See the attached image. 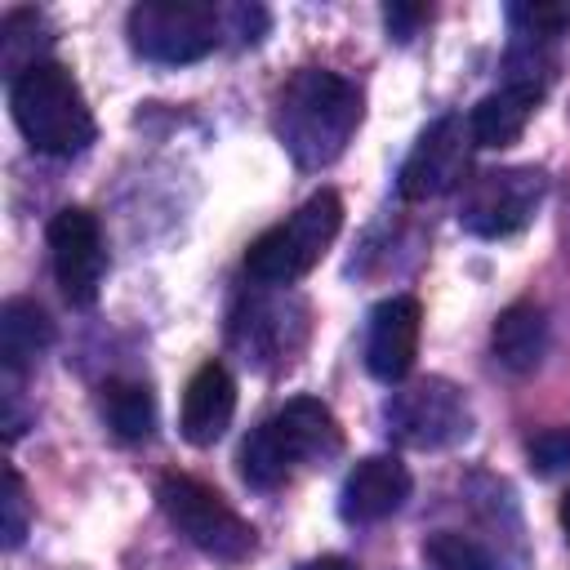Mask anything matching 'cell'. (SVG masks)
<instances>
[{"mask_svg": "<svg viewBox=\"0 0 570 570\" xmlns=\"http://www.w3.org/2000/svg\"><path fill=\"white\" fill-rule=\"evenodd\" d=\"M236 414V383L218 361H205L183 392V410H178V428L191 445H214L227 423Z\"/></svg>", "mask_w": 570, "mask_h": 570, "instance_id": "obj_13", "label": "cell"}, {"mask_svg": "<svg viewBox=\"0 0 570 570\" xmlns=\"http://www.w3.org/2000/svg\"><path fill=\"white\" fill-rule=\"evenodd\" d=\"M338 227H343V200L334 191H316L285 223L267 227L245 249V272L263 285H294L325 258Z\"/></svg>", "mask_w": 570, "mask_h": 570, "instance_id": "obj_5", "label": "cell"}, {"mask_svg": "<svg viewBox=\"0 0 570 570\" xmlns=\"http://www.w3.org/2000/svg\"><path fill=\"white\" fill-rule=\"evenodd\" d=\"M508 22H512V36H525V40H552L570 27V9L566 4H512L508 9Z\"/></svg>", "mask_w": 570, "mask_h": 570, "instance_id": "obj_19", "label": "cell"}, {"mask_svg": "<svg viewBox=\"0 0 570 570\" xmlns=\"http://www.w3.org/2000/svg\"><path fill=\"white\" fill-rule=\"evenodd\" d=\"M387 432L405 445L419 450H441L454 445L472 432V410L468 396L450 379H419L387 401Z\"/></svg>", "mask_w": 570, "mask_h": 570, "instance_id": "obj_8", "label": "cell"}, {"mask_svg": "<svg viewBox=\"0 0 570 570\" xmlns=\"http://www.w3.org/2000/svg\"><path fill=\"white\" fill-rule=\"evenodd\" d=\"M561 525H566V534H570V494L561 499Z\"/></svg>", "mask_w": 570, "mask_h": 570, "instance_id": "obj_24", "label": "cell"}, {"mask_svg": "<svg viewBox=\"0 0 570 570\" xmlns=\"http://www.w3.org/2000/svg\"><path fill=\"white\" fill-rule=\"evenodd\" d=\"M272 125H276V138L285 142V151L294 156V165L321 169V165L338 160L343 147L352 142V134L361 125V94L338 71L303 67L276 94Z\"/></svg>", "mask_w": 570, "mask_h": 570, "instance_id": "obj_1", "label": "cell"}, {"mask_svg": "<svg viewBox=\"0 0 570 570\" xmlns=\"http://www.w3.org/2000/svg\"><path fill=\"white\" fill-rule=\"evenodd\" d=\"M53 338V325L45 316V307H36L31 298H9L0 307V361L4 374L18 379Z\"/></svg>", "mask_w": 570, "mask_h": 570, "instance_id": "obj_15", "label": "cell"}, {"mask_svg": "<svg viewBox=\"0 0 570 570\" xmlns=\"http://www.w3.org/2000/svg\"><path fill=\"white\" fill-rule=\"evenodd\" d=\"M543 347H548V321L534 303H512L494 321V356L508 370H517V374L534 370L543 361Z\"/></svg>", "mask_w": 570, "mask_h": 570, "instance_id": "obj_16", "label": "cell"}, {"mask_svg": "<svg viewBox=\"0 0 570 570\" xmlns=\"http://www.w3.org/2000/svg\"><path fill=\"white\" fill-rule=\"evenodd\" d=\"M102 419L120 441H142L156 428V401L142 383L111 379V383H102Z\"/></svg>", "mask_w": 570, "mask_h": 570, "instance_id": "obj_17", "label": "cell"}, {"mask_svg": "<svg viewBox=\"0 0 570 570\" xmlns=\"http://www.w3.org/2000/svg\"><path fill=\"white\" fill-rule=\"evenodd\" d=\"M405 499H410V472H405V463L392 459V454H370V459H361L347 472L338 512L347 521H356V525H370V521L392 517Z\"/></svg>", "mask_w": 570, "mask_h": 570, "instance_id": "obj_12", "label": "cell"}, {"mask_svg": "<svg viewBox=\"0 0 570 570\" xmlns=\"http://www.w3.org/2000/svg\"><path fill=\"white\" fill-rule=\"evenodd\" d=\"M298 570H356L347 557H316V561H307V566H298Z\"/></svg>", "mask_w": 570, "mask_h": 570, "instance_id": "obj_23", "label": "cell"}, {"mask_svg": "<svg viewBox=\"0 0 570 570\" xmlns=\"http://www.w3.org/2000/svg\"><path fill=\"white\" fill-rule=\"evenodd\" d=\"M156 499H160L165 517L174 521V530H178L187 543H196L200 552H209V557H218V561H240V557L254 552V530H249V521H245L236 508H227L223 494L209 490V485H200L196 476H178V472L160 476Z\"/></svg>", "mask_w": 570, "mask_h": 570, "instance_id": "obj_6", "label": "cell"}, {"mask_svg": "<svg viewBox=\"0 0 570 570\" xmlns=\"http://www.w3.org/2000/svg\"><path fill=\"white\" fill-rule=\"evenodd\" d=\"M530 463L539 472H561L570 468V428H548L530 441Z\"/></svg>", "mask_w": 570, "mask_h": 570, "instance_id": "obj_21", "label": "cell"}, {"mask_svg": "<svg viewBox=\"0 0 570 570\" xmlns=\"http://www.w3.org/2000/svg\"><path fill=\"white\" fill-rule=\"evenodd\" d=\"M49 263L62 298L71 307H94L107 272V249H102L98 218L89 209L67 205L49 218Z\"/></svg>", "mask_w": 570, "mask_h": 570, "instance_id": "obj_9", "label": "cell"}, {"mask_svg": "<svg viewBox=\"0 0 570 570\" xmlns=\"http://www.w3.org/2000/svg\"><path fill=\"white\" fill-rule=\"evenodd\" d=\"M419 330H423L419 298H410V294L383 298L370 312V330H365V365H370V374L383 379V383H401L414 370Z\"/></svg>", "mask_w": 570, "mask_h": 570, "instance_id": "obj_11", "label": "cell"}, {"mask_svg": "<svg viewBox=\"0 0 570 570\" xmlns=\"http://www.w3.org/2000/svg\"><path fill=\"white\" fill-rule=\"evenodd\" d=\"M134 53L147 62H196L218 49V40L232 31V4H209V0H142L125 18Z\"/></svg>", "mask_w": 570, "mask_h": 570, "instance_id": "obj_4", "label": "cell"}, {"mask_svg": "<svg viewBox=\"0 0 570 570\" xmlns=\"http://www.w3.org/2000/svg\"><path fill=\"white\" fill-rule=\"evenodd\" d=\"M343 450V432L316 396L285 401L272 419H263L240 445V476L254 490H276L307 463H325Z\"/></svg>", "mask_w": 570, "mask_h": 570, "instance_id": "obj_2", "label": "cell"}, {"mask_svg": "<svg viewBox=\"0 0 570 570\" xmlns=\"http://www.w3.org/2000/svg\"><path fill=\"white\" fill-rule=\"evenodd\" d=\"M383 18H387V31H392L396 40H410L414 27L428 22V9H423V4H387Z\"/></svg>", "mask_w": 570, "mask_h": 570, "instance_id": "obj_22", "label": "cell"}, {"mask_svg": "<svg viewBox=\"0 0 570 570\" xmlns=\"http://www.w3.org/2000/svg\"><path fill=\"white\" fill-rule=\"evenodd\" d=\"M9 111L22 138L45 156H76L94 142V116L76 76L58 62H36L9 80Z\"/></svg>", "mask_w": 570, "mask_h": 570, "instance_id": "obj_3", "label": "cell"}, {"mask_svg": "<svg viewBox=\"0 0 570 570\" xmlns=\"http://www.w3.org/2000/svg\"><path fill=\"white\" fill-rule=\"evenodd\" d=\"M543 89H548V85H539V80L508 76L494 94H485V98L468 111V125H472L476 147H508V142H517L521 129L530 125V116H534Z\"/></svg>", "mask_w": 570, "mask_h": 570, "instance_id": "obj_14", "label": "cell"}, {"mask_svg": "<svg viewBox=\"0 0 570 570\" xmlns=\"http://www.w3.org/2000/svg\"><path fill=\"white\" fill-rule=\"evenodd\" d=\"M428 561L436 570H494L490 552L472 539V534H459V530H436L428 543H423Z\"/></svg>", "mask_w": 570, "mask_h": 570, "instance_id": "obj_18", "label": "cell"}, {"mask_svg": "<svg viewBox=\"0 0 570 570\" xmlns=\"http://www.w3.org/2000/svg\"><path fill=\"white\" fill-rule=\"evenodd\" d=\"M539 200H543V169H534V165L490 169V174H476L468 183L463 205H459V223L472 236L499 240V236L521 232L534 218Z\"/></svg>", "mask_w": 570, "mask_h": 570, "instance_id": "obj_7", "label": "cell"}, {"mask_svg": "<svg viewBox=\"0 0 570 570\" xmlns=\"http://www.w3.org/2000/svg\"><path fill=\"white\" fill-rule=\"evenodd\" d=\"M0 508H4V525H0L4 548H18L22 534H27V490H22L18 468H4V499H0Z\"/></svg>", "mask_w": 570, "mask_h": 570, "instance_id": "obj_20", "label": "cell"}, {"mask_svg": "<svg viewBox=\"0 0 570 570\" xmlns=\"http://www.w3.org/2000/svg\"><path fill=\"white\" fill-rule=\"evenodd\" d=\"M472 147H476V138H472L468 116H441V120H432L419 134V142L410 147L405 165H401V178H396L401 196L405 200H428V196H441V191L459 187L463 174H468Z\"/></svg>", "mask_w": 570, "mask_h": 570, "instance_id": "obj_10", "label": "cell"}]
</instances>
